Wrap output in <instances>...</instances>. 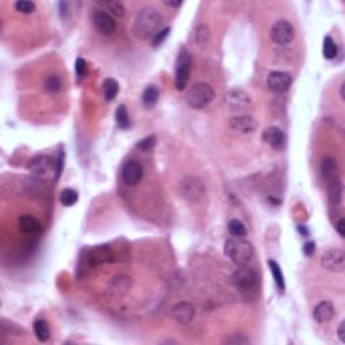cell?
I'll return each instance as SVG.
<instances>
[{"label":"cell","mask_w":345,"mask_h":345,"mask_svg":"<svg viewBox=\"0 0 345 345\" xmlns=\"http://www.w3.org/2000/svg\"><path fill=\"white\" fill-rule=\"evenodd\" d=\"M162 23V15L152 7H144L138 12L132 26L134 35L139 39H147L154 36Z\"/></svg>","instance_id":"6da1fadb"},{"label":"cell","mask_w":345,"mask_h":345,"mask_svg":"<svg viewBox=\"0 0 345 345\" xmlns=\"http://www.w3.org/2000/svg\"><path fill=\"white\" fill-rule=\"evenodd\" d=\"M224 252L234 263L239 266L247 264L255 254L254 245L243 238H231L224 244Z\"/></svg>","instance_id":"7a4b0ae2"},{"label":"cell","mask_w":345,"mask_h":345,"mask_svg":"<svg viewBox=\"0 0 345 345\" xmlns=\"http://www.w3.org/2000/svg\"><path fill=\"white\" fill-rule=\"evenodd\" d=\"M214 91L207 82H196L186 93V102L193 109H204L213 102Z\"/></svg>","instance_id":"3957f363"},{"label":"cell","mask_w":345,"mask_h":345,"mask_svg":"<svg viewBox=\"0 0 345 345\" xmlns=\"http://www.w3.org/2000/svg\"><path fill=\"white\" fill-rule=\"evenodd\" d=\"M27 169L34 177L39 178V179H51V178H54L56 174L58 175L57 161L49 157V155H36V157H34L29 163Z\"/></svg>","instance_id":"277c9868"},{"label":"cell","mask_w":345,"mask_h":345,"mask_svg":"<svg viewBox=\"0 0 345 345\" xmlns=\"http://www.w3.org/2000/svg\"><path fill=\"white\" fill-rule=\"evenodd\" d=\"M205 183L201 178L188 175L179 182V193L189 203H197L205 196Z\"/></svg>","instance_id":"5b68a950"},{"label":"cell","mask_w":345,"mask_h":345,"mask_svg":"<svg viewBox=\"0 0 345 345\" xmlns=\"http://www.w3.org/2000/svg\"><path fill=\"white\" fill-rule=\"evenodd\" d=\"M192 71V54L186 47L179 50L175 62V86L178 91H183L190 80Z\"/></svg>","instance_id":"8992f818"},{"label":"cell","mask_w":345,"mask_h":345,"mask_svg":"<svg viewBox=\"0 0 345 345\" xmlns=\"http://www.w3.org/2000/svg\"><path fill=\"white\" fill-rule=\"evenodd\" d=\"M235 286L242 291H252L259 286V275L254 269L247 267L245 264L236 270L232 275Z\"/></svg>","instance_id":"52a82bcc"},{"label":"cell","mask_w":345,"mask_h":345,"mask_svg":"<svg viewBox=\"0 0 345 345\" xmlns=\"http://www.w3.org/2000/svg\"><path fill=\"white\" fill-rule=\"evenodd\" d=\"M270 36L275 45H289L294 39V27L287 21L275 22L270 30Z\"/></svg>","instance_id":"ba28073f"},{"label":"cell","mask_w":345,"mask_h":345,"mask_svg":"<svg viewBox=\"0 0 345 345\" xmlns=\"http://www.w3.org/2000/svg\"><path fill=\"white\" fill-rule=\"evenodd\" d=\"M322 267L332 273H343L345 269V254L340 248H330L321 256Z\"/></svg>","instance_id":"9c48e42d"},{"label":"cell","mask_w":345,"mask_h":345,"mask_svg":"<svg viewBox=\"0 0 345 345\" xmlns=\"http://www.w3.org/2000/svg\"><path fill=\"white\" fill-rule=\"evenodd\" d=\"M92 22H93L95 29L102 35L109 36L116 33V22L112 18L111 14H108L105 11H95L92 15Z\"/></svg>","instance_id":"30bf717a"},{"label":"cell","mask_w":345,"mask_h":345,"mask_svg":"<svg viewBox=\"0 0 345 345\" xmlns=\"http://www.w3.org/2000/svg\"><path fill=\"white\" fill-rule=\"evenodd\" d=\"M293 82V77L286 71H273L270 73L267 78V86L271 92L274 93H284L289 91Z\"/></svg>","instance_id":"8fae6325"},{"label":"cell","mask_w":345,"mask_h":345,"mask_svg":"<svg viewBox=\"0 0 345 345\" xmlns=\"http://www.w3.org/2000/svg\"><path fill=\"white\" fill-rule=\"evenodd\" d=\"M224 103L228 105L229 109L238 111V109H244L245 107H248L249 103H251V97L247 92L242 91V89H232V91L225 93Z\"/></svg>","instance_id":"7c38bea8"},{"label":"cell","mask_w":345,"mask_h":345,"mask_svg":"<svg viewBox=\"0 0 345 345\" xmlns=\"http://www.w3.org/2000/svg\"><path fill=\"white\" fill-rule=\"evenodd\" d=\"M194 314H196L194 306L189 302H178L172 309V318L178 325L190 324L193 321Z\"/></svg>","instance_id":"4fadbf2b"},{"label":"cell","mask_w":345,"mask_h":345,"mask_svg":"<svg viewBox=\"0 0 345 345\" xmlns=\"http://www.w3.org/2000/svg\"><path fill=\"white\" fill-rule=\"evenodd\" d=\"M122 178L124 182L130 186H135L142 181L143 168L137 161H130L122 169Z\"/></svg>","instance_id":"5bb4252c"},{"label":"cell","mask_w":345,"mask_h":345,"mask_svg":"<svg viewBox=\"0 0 345 345\" xmlns=\"http://www.w3.org/2000/svg\"><path fill=\"white\" fill-rule=\"evenodd\" d=\"M113 258H115V255H113V251L109 245H99V247H95L89 251L88 262L93 266H99L102 263L111 262Z\"/></svg>","instance_id":"9a60e30c"},{"label":"cell","mask_w":345,"mask_h":345,"mask_svg":"<svg viewBox=\"0 0 345 345\" xmlns=\"http://www.w3.org/2000/svg\"><path fill=\"white\" fill-rule=\"evenodd\" d=\"M262 138L269 146L274 148H282L286 144V134L275 126L266 128L262 134Z\"/></svg>","instance_id":"2e32d148"},{"label":"cell","mask_w":345,"mask_h":345,"mask_svg":"<svg viewBox=\"0 0 345 345\" xmlns=\"http://www.w3.org/2000/svg\"><path fill=\"white\" fill-rule=\"evenodd\" d=\"M336 310L335 306L332 305V302L329 301H322L320 304L315 306L314 311H313V315H314V320L318 322V324H326L335 318Z\"/></svg>","instance_id":"e0dca14e"},{"label":"cell","mask_w":345,"mask_h":345,"mask_svg":"<svg viewBox=\"0 0 345 345\" xmlns=\"http://www.w3.org/2000/svg\"><path fill=\"white\" fill-rule=\"evenodd\" d=\"M18 225H19V229L22 232L26 235H38L41 234L42 231L41 223L34 216H30V214L21 216L19 220H18Z\"/></svg>","instance_id":"ac0fdd59"},{"label":"cell","mask_w":345,"mask_h":345,"mask_svg":"<svg viewBox=\"0 0 345 345\" xmlns=\"http://www.w3.org/2000/svg\"><path fill=\"white\" fill-rule=\"evenodd\" d=\"M231 128L240 134H248L256 128V123L251 116H236L229 122Z\"/></svg>","instance_id":"d6986e66"},{"label":"cell","mask_w":345,"mask_h":345,"mask_svg":"<svg viewBox=\"0 0 345 345\" xmlns=\"http://www.w3.org/2000/svg\"><path fill=\"white\" fill-rule=\"evenodd\" d=\"M328 200L332 207H339L343 201V183L339 178L328 182Z\"/></svg>","instance_id":"ffe728a7"},{"label":"cell","mask_w":345,"mask_h":345,"mask_svg":"<svg viewBox=\"0 0 345 345\" xmlns=\"http://www.w3.org/2000/svg\"><path fill=\"white\" fill-rule=\"evenodd\" d=\"M321 174L326 182H330L337 178V165L333 158H325L321 163Z\"/></svg>","instance_id":"44dd1931"},{"label":"cell","mask_w":345,"mask_h":345,"mask_svg":"<svg viewBox=\"0 0 345 345\" xmlns=\"http://www.w3.org/2000/svg\"><path fill=\"white\" fill-rule=\"evenodd\" d=\"M267 264H269L270 270H271V274H273V276H274V280L275 283H276V286H278V289L280 290V291H284V289H286V283H284V276H283V273H282V269H280V266L275 260H273V259H270L269 262H267Z\"/></svg>","instance_id":"7402d4cb"},{"label":"cell","mask_w":345,"mask_h":345,"mask_svg":"<svg viewBox=\"0 0 345 345\" xmlns=\"http://www.w3.org/2000/svg\"><path fill=\"white\" fill-rule=\"evenodd\" d=\"M158 99H159V91L155 85L147 86L142 95V102L144 104V107L151 108L157 104Z\"/></svg>","instance_id":"603a6c76"},{"label":"cell","mask_w":345,"mask_h":345,"mask_svg":"<svg viewBox=\"0 0 345 345\" xmlns=\"http://www.w3.org/2000/svg\"><path fill=\"white\" fill-rule=\"evenodd\" d=\"M209 38H210V30H209L208 26L204 25V23L198 25L196 27V30H194V42H196V45L200 46V47H204V46L208 43Z\"/></svg>","instance_id":"cb8c5ba5"},{"label":"cell","mask_w":345,"mask_h":345,"mask_svg":"<svg viewBox=\"0 0 345 345\" xmlns=\"http://www.w3.org/2000/svg\"><path fill=\"white\" fill-rule=\"evenodd\" d=\"M103 92H104L105 100H107V102H112V100L117 96V93H119V84H117L116 80H113V78L104 80Z\"/></svg>","instance_id":"d4e9b609"},{"label":"cell","mask_w":345,"mask_h":345,"mask_svg":"<svg viewBox=\"0 0 345 345\" xmlns=\"http://www.w3.org/2000/svg\"><path fill=\"white\" fill-rule=\"evenodd\" d=\"M34 332H35L36 339L41 343H45L50 337V328L45 320H36L34 322Z\"/></svg>","instance_id":"484cf974"},{"label":"cell","mask_w":345,"mask_h":345,"mask_svg":"<svg viewBox=\"0 0 345 345\" xmlns=\"http://www.w3.org/2000/svg\"><path fill=\"white\" fill-rule=\"evenodd\" d=\"M337 45L336 42L330 38V36H325L324 42H322V54L326 60H333L337 56Z\"/></svg>","instance_id":"4316f807"},{"label":"cell","mask_w":345,"mask_h":345,"mask_svg":"<svg viewBox=\"0 0 345 345\" xmlns=\"http://www.w3.org/2000/svg\"><path fill=\"white\" fill-rule=\"evenodd\" d=\"M228 231L229 234L232 235L234 238H244L247 235V229H245V225H244L240 220L238 218H234L228 223Z\"/></svg>","instance_id":"83f0119b"},{"label":"cell","mask_w":345,"mask_h":345,"mask_svg":"<svg viewBox=\"0 0 345 345\" xmlns=\"http://www.w3.org/2000/svg\"><path fill=\"white\" fill-rule=\"evenodd\" d=\"M115 117H116V124L119 126V127L122 128V130H126V128L130 127V116H128V112H127V108L124 107V105H119L116 109V113H115Z\"/></svg>","instance_id":"f1b7e54d"},{"label":"cell","mask_w":345,"mask_h":345,"mask_svg":"<svg viewBox=\"0 0 345 345\" xmlns=\"http://www.w3.org/2000/svg\"><path fill=\"white\" fill-rule=\"evenodd\" d=\"M60 201L65 207H71L78 201V193L73 189H64L61 196H60Z\"/></svg>","instance_id":"f546056e"},{"label":"cell","mask_w":345,"mask_h":345,"mask_svg":"<svg viewBox=\"0 0 345 345\" xmlns=\"http://www.w3.org/2000/svg\"><path fill=\"white\" fill-rule=\"evenodd\" d=\"M62 81L57 74H51L45 80V89L50 93H56L61 89Z\"/></svg>","instance_id":"4dcf8cb0"},{"label":"cell","mask_w":345,"mask_h":345,"mask_svg":"<svg viewBox=\"0 0 345 345\" xmlns=\"http://www.w3.org/2000/svg\"><path fill=\"white\" fill-rule=\"evenodd\" d=\"M155 144H157V137L155 135H150V137H146L138 143L137 148H139L140 151H150V150L155 147Z\"/></svg>","instance_id":"1f68e13d"},{"label":"cell","mask_w":345,"mask_h":345,"mask_svg":"<svg viewBox=\"0 0 345 345\" xmlns=\"http://www.w3.org/2000/svg\"><path fill=\"white\" fill-rule=\"evenodd\" d=\"M14 5H15V10L22 14H33L35 11V3L27 1V0H19Z\"/></svg>","instance_id":"d6a6232c"},{"label":"cell","mask_w":345,"mask_h":345,"mask_svg":"<svg viewBox=\"0 0 345 345\" xmlns=\"http://www.w3.org/2000/svg\"><path fill=\"white\" fill-rule=\"evenodd\" d=\"M104 5H105L108 10H109V12L113 14L115 16L124 15V11H126V8H124V5H123L122 1H107V3H104Z\"/></svg>","instance_id":"836d02e7"},{"label":"cell","mask_w":345,"mask_h":345,"mask_svg":"<svg viewBox=\"0 0 345 345\" xmlns=\"http://www.w3.org/2000/svg\"><path fill=\"white\" fill-rule=\"evenodd\" d=\"M169 33H170V27H165L162 30L157 31V33L154 34V36L151 38V45L154 46V47H158L159 45H162L163 41L168 38Z\"/></svg>","instance_id":"e575fe53"},{"label":"cell","mask_w":345,"mask_h":345,"mask_svg":"<svg viewBox=\"0 0 345 345\" xmlns=\"http://www.w3.org/2000/svg\"><path fill=\"white\" fill-rule=\"evenodd\" d=\"M224 343H225V344H232V345H244V344H248L249 340L248 339H245V337L242 335H239V336L234 335V336H231L229 339H227Z\"/></svg>","instance_id":"d590c367"},{"label":"cell","mask_w":345,"mask_h":345,"mask_svg":"<svg viewBox=\"0 0 345 345\" xmlns=\"http://www.w3.org/2000/svg\"><path fill=\"white\" fill-rule=\"evenodd\" d=\"M74 70H76V74L78 77H82L85 74L86 70V62L82 60V58H77L76 64H74Z\"/></svg>","instance_id":"8d00e7d4"},{"label":"cell","mask_w":345,"mask_h":345,"mask_svg":"<svg viewBox=\"0 0 345 345\" xmlns=\"http://www.w3.org/2000/svg\"><path fill=\"white\" fill-rule=\"evenodd\" d=\"M315 251V244L313 243V242H308V243L304 245V252L305 255H308V256H310V255L314 254Z\"/></svg>","instance_id":"74e56055"},{"label":"cell","mask_w":345,"mask_h":345,"mask_svg":"<svg viewBox=\"0 0 345 345\" xmlns=\"http://www.w3.org/2000/svg\"><path fill=\"white\" fill-rule=\"evenodd\" d=\"M337 336L343 344H345V321H341L340 325H339V329H337Z\"/></svg>","instance_id":"f35d334b"},{"label":"cell","mask_w":345,"mask_h":345,"mask_svg":"<svg viewBox=\"0 0 345 345\" xmlns=\"http://www.w3.org/2000/svg\"><path fill=\"white\" fill-rule=\"evenodd\" d=\"M336 231H337V234L340 235L341 238H344L345 236V220L344 218H340V220H339V223H337V225H336Z\"/></svg>","instance_id":"ab89813d"},{"label":"cell","mask_w":345,"mask_h":345,"mask_svg":"<svg viewBox=\"0 0 345 345\" xmlns=\"http://www.w3.org/2000/svg\"><path fill=\"white\" fill-rule=\"evenodd\" d=\"M166 4L177 8V7H181V5H182V1H166Z\"/></svg>","instance_id":"60d3db41"},{"label":"cell","mask_w":345,"mask_h":345,"mask_svg":"<svg viewBox=\"0 0 345 345\" xmlns=\"http://www.w3.org/2000/svg\"><path fill=\"white\" fill-rule=\"evenodd\" d=\"M298 231H300L301 234H304L305 236H308V235H309V231L305 228L304 225H300V227H298Z\"/></svg>","instance_id":"b9f144b4"},{"label":"cell","mask_w":345,"mask_h":345,"mask_svg":"<svg viewBox=\"0 0 345 345\" xmlns=\"http://www.w3.org/2000/svg\"><path fill=\"white\" fill-rule=\"evenodd\" d=\"M344 88H345V82H343V84H341V86H340V96H341V100H345Z\"/></svg>","instance_id":"7bdbcfd3"}]
</instances>
